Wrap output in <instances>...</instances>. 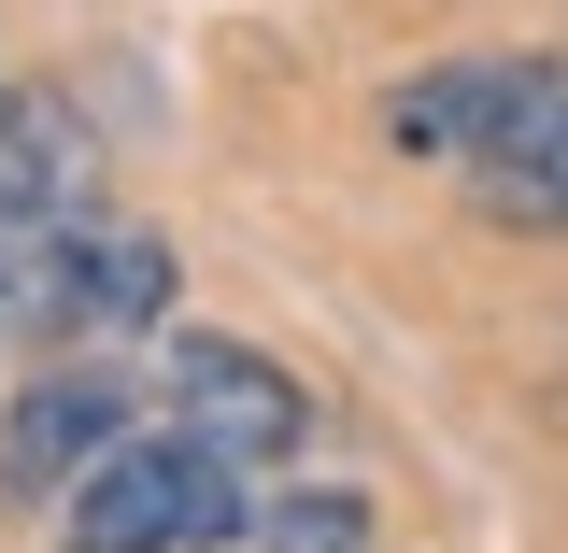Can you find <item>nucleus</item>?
I'll return each instance as SVG.
<instances>
[{
  "label": "nucleus",
  "mask_w": 568,
  "mask_h": 553,
  "mask_svg": "<svg viewBox=\"0 0 568 553\" xmlns=\"http://www.w3.org/2000/svg\"><path fill=\"white\" fill-rule=\"evenodd\" d=\"M384 142L455 171L484 227L568 242V58L555 43H469L384 100Z\"/></svg>",
  "instance_id": "f257e3e1"
},
{
  "label": "nucleus",
  "mask_w": 568,
  "mask_h": 553,
  "mask_svg": "<svg viewBox=\"0 0 568 553\" xmlns=\"http://www.w3.org/2000/svg\"><path fill=\"white\" fill-rule=\"evenodd\" d=\"M256 496H271V483H242L227 454H200L185 426L142 412L43 525H58V553H242V540H256Z\"/></svg>",
  "instance_id": "f03ea898"
},
{
  "label": "nucleus",
  "mask_w": 568,
  "mask_h": 553,
  "mask_svg": "<svg viewBox=\"0 0 568 553\" xmlns=\"http://www.w3.org/2000/svg\"><path fill=\"white\" fill-rule=\"evenodd\" d=\"M142 398H156V426H185L200 454H227L242 483H298V454H313V426H327L284 355L227 341V327H171L156 369H142Z\"/></svg>",
  "instance_id": "7ed1b4c3"
},
{
  "label": "nucleus",
  "mask_w": 568,
  "mask_h": 553,
  "mask_svg": "<svg viewBox=\"0 0 568 553\" xmlns=\"http://www.w3.org/2000/svg\"><path fill=\"white\" fill-rule=\"evenodd\" d=\"M171 284L185 256L129 227V213H71L43 242V284H29V355H129V341H171Z\"/></svg>",
  "instance_id": "20e7f679"
},
{
  "label": "nucleus",
  "mask_w": 568,
  "mask_h": 553,
  "mask_svg": "<svg viewBox=\"0 0 568 553\" xmlns=\"http://www.w3.org/2000/svg\"><path fill=\"white\" fill-rule=\"evenodd\" d=\"M142 412H156V398H142L129 355H29V383L0 398V483L14 496H71Z\"/></svg>",
  "instance_id": "39448f33"
},
{
  "label": "nucleus",
  "mask_w": 568,
  "mask_h": 553,
  "mask_svg": "<svg viewBox=\"0 0 568 553\" xmlns=\"http://www.w3.org/2000/svg\"><path fill=\"white\" fill-rule=\"evenodd\" d=\"M242 553H384V511H369L355 483H271Z\"/></svg>",
  "instance_id": "423d86ee"
},
{
  "label": "nucleus",
  "mask_w": 568,
  "mask_h": 553,
  "mask_svg": "<svg viewBox=\"0 0 568 553\" xmlns=\"http://www.w3.org/2000/svg\"><path fill=\"white\" fill-rule=\"evenodd\" d=\"M43 242H58V227L0 213V341H29V284H43Z\"/></svg>",
  "instance_id": "0eeeda50"
}]
</instances>
